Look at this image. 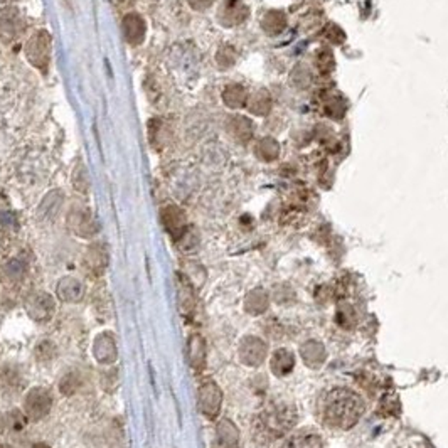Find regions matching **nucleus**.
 <instances>
[{"instance_id":"1","label":"nucleus","mask_w":448,"mask_h":448,"mask_svg":"<svg viewBox=\"0 0 448 448\" xmlns=\"http://www.w3.org/2000/svg\"><path fill=\"white\" fill-rule=\"evenodd\" d=\"M364 413V401L354 391L347 387H337L327 394L322 405V417L327 425L349 430L359 422Z\"/></svg>"},{"instance_id":"2","label":"nucleus","mask_w":448,"mask_h":448,"mask_svg":"<svg viewBox=\"0 0 448 448\" xmlns=\"http://www.w3.org/2000/svg\"><path fill=\"white\" fill-rule=\"evenodd\" d=\"M297 422V410L286 401H275L265 410L260 418L261 433L270 438H277L285 435Z\"/></svg>"},{"instance_id":"3","label":"nucleus","mask_w":448,"mask_h":448,"mask_svg":"<svg viewBox=\"0 0 448 448\" xmlns=\"http://www.w3.org/2000/svg\"><path fill=\"white\" fill-rule=\"evenodd\" d=\"M51 46L52 39L49 32L39 31L26 44V58L32 66L38 70L46 71L51 61Z\"/></svg>"},{"instance_id":"4","label":"nucleus","mask_w":448,"mask_h":448,"mask_svg":"<svg viewBox=\"0 0 448 448\" xmlns=\"http://www.w3.org/2000/svg\"><path fill=\"white\" fill-rule=\"evenodd\" d=\"M51 406V394L47 393L46 389H43V387H34V389H31L29 393H27L26 399H24V413H26L27 418L34 419V422L46 417V415L49 413Z\"/></svg>"},{"instance_id":"5","label":"nucleus","mask_w":448,"mask_h":448,"mask_svg":"<svg viewBox=\"0 0 448 448\" xmlns=\"http://www.w3.org/2000/svg\"><path fill=\"white\" fill-rule=\"evenodd\" d=\"M266 353H268V347L260 337H245L240 344V359L246 366H260L265 361Z\"/></svg>"},{"instance_id":"6","label":"nucleus","mask_w":448,"mask_h":448,"mask_svg":"<svg viewBox=\"0 0 448 448\" xmlns=\"http://www.w3.org/2000/svg\"><path fill=\"white\" fill-rule=\"evenodd\" d=\"M221 401H223V394L216 383L208 381L199 387V408L206 417H216L219 413Z\"/></svg>"},{"instance_id":"7","label":"nucleus","mask_w":448,"mask_h":448,"mask_svg":"<svg viewBox=\"0 0 448 448\" xmlns=\"http://www.w3.org/2000/svg\"><path fill=\"white\" fill-rule=\"evenodd\" d=\"M24 29V22L17 9H3L0 12V39L3 43L15 41L21 36Z\"/></svg>"},{"instance_id":"8","label":"nucleus","mask_w":448,"mask_h":448,"mask_svg":"<svg viewBox=\"0 0 448 448\" xmlns=\"http://www.w3.org/2000/svg\"><path fill=\"white\" fill-rule=\"evenodd\" d=\"M26 309L36 320H47L54 312V302L47 293H34L27 298Z\"/></svg>"},{"instance_id":"9","label":"nucleus","mask_w":448,"mask_h":448,"mask_svg":"<svg viewBox=\"0 0 448 448\" xmlns=\"http://www.w3.org/2000/svg\"><path fill=\"white\" fill-rule=\"evenodd\" d=\"M123 36L128 43L137 46V44L144 43L145 34H147V24L139 14H127L122 22Z\"/></svg>"},{"instance_id":"10","label":"nucleus","mask_w":448,"mask_h":448,"mask_svg":"<svg viewBox=\"0 0 448 448\" xmlns=\"http://www.w3.org/2000/svg\"><path fill=\"white\" fill-rule=\"evenodd\" d=\"M281 448H325L324 440L314 430H300L297 433L290 435L285 440Z\"/></svg>"},{"instance_id":"11","label":"nucleus","mask_w":448,"mask_h":448,"mask_svg":"<svg viewBox=\"0 0 448 448\" xmlns=\"http://www.w3.org/2000/svg\"><path fill=\"white\" fill-rule=\"evenodd\" d=\"M300 354H302V359H304L305 364L309 367H312V369L320 367L327 359L324 344L318 341H312V339L302 344Z\"/></svg>"},{"instance_id":"12","label":"nucleus","mask_w":448,"mask_h":448,"mask_svg":"<svg viewBox=\"0 0 448 448\" xmlns=\"http://www.w3.org/2000/svg\"><path fill=\"white\" fill-rule=\"evenodd\" d=\"M160 216H162V223L165 226V229H167L176 240H179L185 231L184 214L177 208H173V206H169V208L162 209V214H160Z\"/></svg>"},{"instance_id":"13","label":"nucleus","mask_w":448,"mask_h":448,"mask_svg":"<svg viewBox=\"0 0 448 448\" xmlns=\"http://www.w3.org/2000/svg\"><path fill=\"white\" fill-rule=\"evenodd\" d=\"M272 373L278 378H284L286 374L292 373L293 366H295V356L290 353L288 349H278L275 354H273L272 362Z\"/></svg>"},{"instance_id":"14","label":"nucleus","mask_w":448,"mask_h":448,"mask_svg":"<svg viewBox=\"0 0 448 448\" xmlns=\"http://www.w3.org/2000/svg\"><path fill=\"white\" fill-rule=\"evenodd\" d=\"M70 226L72 231L79 236H91L95 235V224L88 211H71L70 214Z\"/></svg>"},{"instance_id":"15","label":"nucleus","mask_w":448,"mask_h":448,"mask_svg":"<svg viewBox=\"0 0 448 448\" xmlns=\"http://www.w3.org/2000/svg\"><path fill=\"white\" fill-rule=\"evenodd\" d=\"M95 357L98 359L102 364H110L116 359V346L115 341H113L111 336L108 334H103L96 339L95 344Z\"/></svg>"},{"instance_id":"16","label":"nucleus","mask_w":448,"mask_h":448,"mask_svg":"<svg viewBox=\"0 0 448 448\" xmlns=\"http://www.w3.org/2000/svg\"><path fill=\"white\" fill-rule=\"evenodd\" d=\"M217 440H219L223 448H236L238 442H240L238 428L233 425L229 419H223V422L217 425Z\"/></svg>"},{"instance_id":"17","label":"nucleus","mask_w":448,"mask_h":448,"mask_svg":"<svg viewBox=\"0 0 448 448\" xmlns=\"http://www.w3.org/2000/svg\"><path fill=\"white\" fill-rule=\"evenodd\" d=\"M268 295H266L265 290H253V292L248 293L245 300V309L246 312H249L252 316H260L263 314L266 309H268Z\"/></svg>"},{"instance_id":"18","label":"nucleus","mask_w":448,"mask_h":448,"mask_svg":"<svg viewBox=\"0 0 448 448\" xmlns=\"http://www.w3.org/2000/svg\"><path fill=\"white\" fill-rule=\"evenodd\" d=\"M84 288L82 281L75 280V278H64L58 286V295L64 302H78L83 297Z\"/></svg>"},{"instance_id":"19","label":"nucleus","mask_w":448,"mask_h":448,"mask_svg":"<svg viewBox=\"0 0 448 448\" xmlns=\"http://www.w3.org/2000/svg\"><path fill=\"white\" fill-rule=\"evenodd\" d=\"M189 359H191V364L196 367V369H203L206 359V347L201 336H192L191 341H189Z\"/></svg>"},{"instance_id":"20","label":"nucleus","mask_w":448,"mask_h":448,"mask_svg":"<svg viewBox=\"0 0 448 448\" xmlns=\"http://www.w3.org/2000/svg\"><path fill=\"white\" fill-rule=\"evenodd\" d=\"M179 288H177V293H179V305L183 309V312H189L194 305V295L192 290L189 286L187 281L183 280V277H179V281H177Z\"/></svg>"},{"instance_id":"21","label":"nucleus","mask_w":448,"mask_h":448,"mask_svg":"<svg viewBox=\"0 0 448 448\" xmlns=\"http://www.w3.org/2000/svg\"><path fill=\"white\" fill-rule=\"evenodd\" d=\"M86 258H88V263L91 265V268L100 270V272H102V270L108 263L107 253H105V249L100 245H96V246H93V248H90V252H88Z\"/></svg>"},{"instance_id":"22","label":"nucleus","mask_w":448,"mask_h":448,"mask_svg":"<svg viewBox=\"0 0 448 448\" xmlns=\"http://www.w3.org/2000/svg\"><path fill=\"white\" fill-rule=\"evenodd\" d=\"M79 387V379L76 378V374H68V376L63 378L61 381V391L68 396H71L76 389Z\"/></svg>"},{"instance_id":"23","label":"nucleus","mask_w":448,"mask_h":448,"mask_svg":"<svg viewBox=\"0 0 448 448\" xmlns=\"http://www.w3.org/2000/svg\"><path fill=\"white\" fill-rule=\"evenodd\" d=\"M36 357H38V361H49L54 357V346L51 342H41L36 349Z\"/></svg>"},{"instance_id":"24","label":"nucleus","mask_w":448,"mask_h":448,"mask_svg":"<svg viewBox=\"0 0 448 448\" xmlns=\"http://www.w3.org/2000/svg\"><path fill=\"white\" fill-rule=\"evenodd\" d=\"M3 428H6V419H3L2 415H0V433L3 431Z\"/></svg>"},{"instance_id":"25","label":"nucleus","mask_w":448,"mask_h":448,"mask_svg":"<svg viewBox=\"0 0 448 448\" xmlns=\"http://www.w3.org/2000/svg\"><path fill=\"white\" fill-rule=\"evenodd\" d=\"M34 448H49L46 445V443H38V445H34Z\"/></svg>"},{"instance_id":"26","label":"nucleus","mask_w":448,"mask_h":448,"mask_svg":"<svg viewBox=\"0 0 448 448\" xmlns=\"http://www.w3.org/2000/svg\"><path fill=\"white\" fill-rule=\"evenodd\" d=\"M111 2H115V3H123V0H111Z\"/></svg>"},{"instance_id":"27","label":"nucleus","mask_w":448,"mask_h":448,"mask_svg":"<svg viewBox=\"0 0 448 448\" xmlns=\"http://www.w3.org/2000/svg\"><path fill=\"white\" fill-rule=\"evenodd\" d=\"M0 448H12L10 445H0Z\"/></svg>"}]
</instances>
